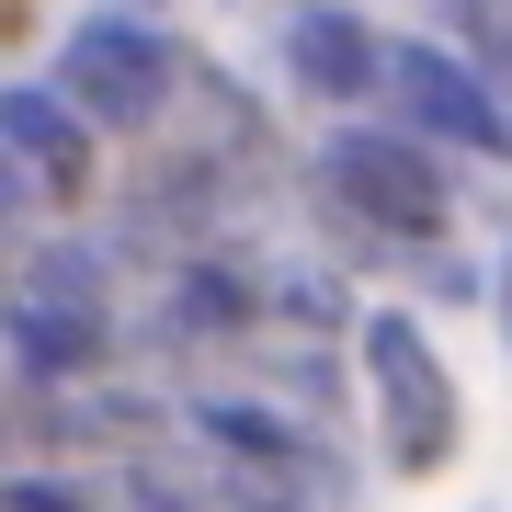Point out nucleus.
I'll use <instances>...</instances> for the list:
<instances>
[{"label":"nucleus","mask_w":512,"mask_h":512,"mask_svg":"<svg viewBox=\"0 0 512 512\" xmlns=\"http://www.w3.org/2000/svg\"><path fill=\"white\" fill-rule=\"evenodd\" d=\"M490 183L456 171L444 148H421L387 114H342V126H308L296 148V239H319L365 296H399V274L421 251L478 228Z\"/></svg>","instance_id":"nucleus-1"},{"label":"nucleus","mask_w":512,"mask_h":512,"mask_svg":"<svg viewBox=\"0 0 512 512\" xmlns=\"http://www.w3.org/2000/svg\"><path fill=\"white\" fill-rule=\"evenodd\" d=\"M126 308L137 274L114 262V239L92 217L35 228L0 262V387H35V399H80V387L126 376Z\"/></svg>","instance_id":"nucleus-2"},{"label":"nucleus","mask_w":512,"mask_h":512,"mask_svg":"<svg viewBox=\"0 0 512 512\" xmlns=\"http://www.w3.org/2000/svg\"><path fill=\"white\" fill-rule=\"evenodd\" d=\"M171 444L194 456L205 512H365L376 501V467L353 433H319L239 376L171 387Z\"/></svg>","instance_id":"nucleus-3"},{"label":"nucleus","mask_w":512,"mask_h":512,"mask_svg":"<svg viewBox=\"0 0 512 512\" xmlns=\"http://www.w3.org/2000/svg\"><path fill=\"white\" fill-rule=\"evenodd\" d=\"M353 410H365V467L387 490H433L467 456L456 353L410 296H365V319H353Z\"/></svg>","instance_id":"nucleus-4"},{"label":"nucleus","mask_w":512,"mask_h":512,"mask_svg":"<svg viewBox=\"0 0 512 512\" xmlns=\"http://www.w3.org/2000/svg\"><path fill=\"white\" fill-rule=\"evenodd\" d=\"M46 80L92 114V137L126 160V148L183 126V80H194V35L171 12H137V0H80L46 35Z\"/></svg>","instance_id":"nucleus-5"},{"label":"nucleus","mask_w":512,"mask_h":512,"mask_svg":"<svg viewBox=\"0 0 512 512\" xmlns=\"http://www.w3.org/2000/svg\"><path fill=\"white\" fill-rule=\"evenodd\" d=\"M251 342H262V239L251 251H183L160 274H137V308H126L137 376L205 387V376L251 365Z\"/></svg>","instance_id":"nucleus-6"},{"label":"nucleus","mask_w":512,"mask_h":512,"mask_svg":"<svg viewBox=\"0 0 512 512\" xmlns=\"http://www.w3.org/2000/svg\"><path fill=\"white\" fill-rule=\"evenodd\" d=\"M387 35H399V23H387L376 0H274L262 69H274V92L308 114V126H342V114L387 103Z\"/></svg>","instance_id":"nucleus-7"},{"label":"nucleus","mask_w":512,"mask_h":512,"mask_svg":"<svg viewBox=\"0 0 512 512\" xmlns=\"http://www.w3.org/2000/svg\"><path fill=\"white\" fill-rule=\"evenodd\" d=\"M376 114L410 126L421 148H444V160L478 171V183H512V103L433 35V23H399V35H387V103Z\"/></svg>","instance_id":"nucleus-8"},{"label":"nucleus","mask_w":512,"mask_h":512,"mask_svg":"<svg viewBox=\"0 0 512 512\" xmlns=\"http://www.w3.org/2000/svg\"><path fill=\"white\" fill-rule=\"evenodd\" d=\"M0 148L23 160V183H35L46 228L69 217H103V183H114V148L92 137V114L57 92L46 69H0Z\"/></svg>","instance_id":"nucleus-9"},{"label":"nucleus","mask_w":512,"mask_h":512,"mask_svg":"<svg viewBox=\"0 0 512 512\" xmlns=\"http://www.w3.org/2000/svg\"><path fill=\"white\" fill-rule=\"evenodd\" d=\"M239 387H262L274 410L319 421V433H353L365 444V410H353V342H296V330H262L251 365H239Z\"/></svg>","instance_id":"nucleus-10"},{"label":"nucleus","mask_w":512,"mask_h":512,"mask_svg":"<svg viewBox=\"0 0 512 512\" xmlns=\"http://www.w3.org/2000/svg\"><path fill=\"white\" fill-rule=\"evenodd\" d=\"M0 512H114V501H103V467L23 456V467H0Z\"/></svg>","instance_id":"nucleus-11"},{"label":"nucleus","mask_w":512,"mask_h":512,"mask_svg":"<svg viewBox=\"0 0 512 512\" xmlns=\"http://www.w3.org/2000/svg\"><path fill=\"white\" fill-rule=\"evenodd\" d=\"M478 251H490V296H478V319H490V342H501V365H512V194L478 205Z\"/></svg>","instance_id":"nucleus-12"},{"label":"nucleus","mask_w":512,"mask_h":512,"mask_svg":"<svg viewBox=\"0 0 512 512\" xmlns=\"http://www.w3.org/2000/svg\"><path fill=\"white\" fill-rule=\"evenodd\" d=\"M35 228H46V205H35V183H23V160L0 148V262H12V251H23Z\"/></svg>","instance_id":"nucleus-13"},{"label":"nucleus","mask_w":512,"mask_h":512,"mask_svg":"<svg viewBox=\"0 0 512 512\" xmlns=\"http://www.w3.org/2000/svg\"><path fill=\"white\" fill-rule=\"evenodd\" d=\"M433 12H444V0H421V23H433Z\"/></svg>","instance_id":"nucleus-14"}]
</instances>
